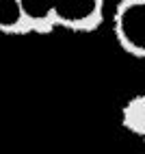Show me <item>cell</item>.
Segmentation results:
<instances>
[{"mask_svg":"<svg viewBox=\"0 0 145 154\" xmlns=\"http://www.w3.org/2000/svg\"><path fill=\"white\" fill-rule=\"evenodd\" d=\"M113 33L121 50L145 59V0H119L113 9Z\"/></svg>","mask_w":145,"mask_h":154,"instance_id":"1","label":"cell"},{"mask_svg":"<svg viewBox=\"0 0 145 154\" xmlns=\"http://www.w3.org/2000/svg\"><path fill=\"white\" fill-rule=\"evenodd\" d=\"M104 20V0H59L54 11V28L74 33H91Z\"/></svg>","mask_w":145,"mask_h":154,"instance_id":"2","label":"cell"},{"mask_svg":"<svg viewBox=\"0 0 145 154\" xmlns=\"http://www.w3.org/2000/svg\"><path fill=\"white\" fill-rule=\"evenodd\" d=\"M28 33L46 35L54 30V11L59 0H20Z\"/></svg>","mask_w":145,"mask_h":154,"instance_id":"3","label":"cell"},{"mask_svg":"<svg viewBox=\"0 0 145 154\" xmlns=\"http://www.w3.org/2000/svg\"><path fill=\"white\" fill-rule=\"evenodd\" d=\"M121 124L128 132L145 143V94L130 98L121 106Z\"/></svg>","mask_w":145,"mask_h":154,"instance_id":"4","label":"cell"},{"mask_svg":"<svg viewBox=\"0 0 145 154\" xmlns=\"http://www.w3.org/2000/svg\"><path fill=\"white\" fill-rule=\"evenodd\" d=\"M0 33H5V35H26L28 33L20 0H0Z\"/></svg>","mask_w":145,"mask_h":154,"instance_id":"5","label":"cell"}]
</instances>
